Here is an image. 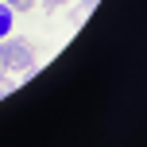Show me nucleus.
Instances as JSON below:
<instances>
[{
  "instance_id": "obj_1",
  "label": "nucleus",
  "mask_w": 147,
  "mask_h": 147,
  "mask_svg": "<svg viewBox=\"0 0 147 147\" xmlns=\"http://www.w3.org/2000/svg\"><path fill=\"white\" fill-rule=\"evenodd\" d=\"M31 66H35V51H31L27 39H12V35L0 39V74H8V70H31Z\"/></svg>"
},
{
  "instance_id": "obj_2",
  "label": "nucleus",
  "mask_w": 147,
  "mask_h": 147,
  "mask_svg": "<svg viewBox=\"0 0 147 147\" xmlns=\"http://www.w3.org/2000/svg\"><path fill=\"white\" fill-rule=\"evenodd\" d=\"M12 16H16V12L4 4V0H0V39H4V35H12Z\"/></svg>"
},
{
  "instance_id": "obj_3",
  "label": "nucleus",
  "mask_w": 147,
  "mask_h": 147,
  "mask_svg": "<svg viewBox=\"0 0 147 147\" xmlns=\"http://www.w3.org/2000/svg\"><path fill=\"white\" fill-rule=\"evenodd\" d=\"M4 4H8V8H12V12H27V8H31V4H35V0H4Z\"/></svg>"
},
{
  "instance_id": "obj_4",
  "label": "nucleus",
  "mask_w": 147,
  "mask_h": 147,
  "mask_svg": "<svg viewBox=\"0 0 147 147\" xmlns=\"http://www.w3.org/2000/svg\"><path fill=\"white\" fill-rule=\"evenodd\" d=\"M47 4H51V8H62V4H66V0H47Z\"/></svg>"
}]
</instances>
